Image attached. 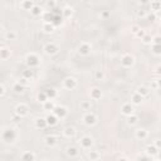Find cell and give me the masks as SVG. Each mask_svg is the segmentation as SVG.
<instances>
[{
    "mask_svg": "<svg viewBox=\"0 0 161 161\" xmlns=\"http://www.w3.org/2000/svg\"><path fill=\"white\" fill-rule=\"evenodd\" d=\"M2 140L6 144L14 142L16 140V131L14 128H6V130H4L2 134Z\"/></svg>",
    "mask_w": 161,
    "mask_h": 161,
    "instance_id": "cell-1",
    "label": "cell"
},
{
    "mask_svg": "<svg viewBox=\"0 0 161 161\" xmlns=\"http://www.w3.org/2000/svg\"><path fill=\"white\" fill-rule=\"evenodd\" d=\"M25 63L29 68H35V67H39L40 58L35 54V53H28L27 57H25Z\"/></svg>",
    "mask_w": 161,
    "mask_h": 161,
    "instance_id": "cell-2",
    "label": "cell"
},
{
    "mask_svg": "<svg viewBox=\"0 0 161 161\" xmlns=\"http://www.w3.org/2000/svg\"><path fill=\"white\" fill-rule=\"evenodd\" d=\"M77 86H78V82H77L76 78H73V77H67V78L63 79V87L66 88L67 91H73V90H76Z\"/></svg>",
    "mask_w": 161,
    "mask_h": 161,
    "instance_id": "cell-3",
    "label": "cell"
},
{
    "mask_svg": "<svg viewBox=\"0 0 161 161\" xmlns=\"http://www.w3.org/2000/svg\"><path fill=\"white\" fill-rule=\"evenodd\" d=\"M43 50H44V53L47 56H56L59 52V48L57 44H54V43H47L44 46V48H43Z\"/></svg>",
    "mask_w": 161,
    "mask_h": 161,
    "instance_id": "cell-4",
    "label": "cell"
},
{
    "mask_svg": "<svg viewBox=\"0 0 161 161\" xmlns=\"http://www.w3.org/2000/svg\"><path fill=\"white\" fill-rule=\"evenodd\" d=\"M15 115L16 116H19L20 117V119H21V117H25L27 115H28V106L25 104V103H18L16 106H15Z\"/></svg>",
    "mask_w": 161,
    "mask_h": 161,
    "instance_id": "cell-5",
    "label": "cell"
},
{
    "mask_svg": "<svg viewBox=\"0 0 161 161\" xmlns=\"http://www.w3.org/2000/svg\"><path fill=\"white\" fill-rule=\"evenodd\" d=\"M83 122L87 126H93L97 122V116H96L93 112H87L83 116Z\"/></svg>",
    "mask_w": 161,
    "mask_h": 161,
    "instance_id": "cell-6",
    "label": "cell"
},
{
    "mask_svg": "<svg viewBox=\"0 0 161 161\" xmlns=\"http://www.w3.org/2000/svg\"><path fill=\"white\" fill-rule=\"evenodd\" d=\"M53 113H54L58 119H66L68 115V110H67V107H64V106H56L54 110H53Z\"/></svg>",
    "mask_w": 161,
    "mask_h": 161,
    "instance_id": "cell-7",
    "label": "cell"
},
{
    "mask_svg": "<svg viewBox=\"0 0 161 161\" xmlns=\"http://www.w3.org/2000/svg\"><path fill=\"white\" fill-rule=\"evenodd\" d=\"M79 145H81L82 148L88 150L93 145V138L91 136H83V137H81V140H79Z\"/></svg>",
    "mask_w": 161,
    "mask_h": 161,
    "instance_id": "cell-8",
    "label": "cell"
},
{
    "mask_svg": "<svg viewBox=\"0 0 161 161\" xmlns=\"http://www.w3.org/2000/svg\"><path fill=\"white\" fill-rule=\"evenodd\" d=\"M102 96H103V93H102L101 88H98V87L91 88V91H90V97H91L92 101H100L102 98Z\"/></svg>",
    "mask_w": 161,
    "mask_h": 161,
    "instance_id": "cell-9",
    "label": "cell"
},
{
    "mask_svg": "<svg viewBox=\"0 0 161 161\" xmlns=\"http://www.w3.org/2000/svg\"><path fill=\"white\" fill-rule=\"evenodd\" d=\"M134 63H135V58H134V56H131V54H125V56L121 58V64H122L123 67H126V68L132 67Z\"/></svg>",
    "mask_w": 161,
    "mask_h": 161,
    "instance_id": "cell-10",
    "label": "cell"
},
{
    "mask_svg": "<svg viewBox=\"0 0 161 161\" xmlns=\"http://www.w3.org/2000/svg\"><path fill=\"white\" fill-rule=\"evenodd\" d=\"M92 50V46L88 44V43H82V44L78 47V53L81 56H88Z\"/></svg>",
    "mask_w": 161,
    "mask_h": 161,
    "instance_id": "cell-11",
    "label": "cell"
},
{
    "mask_svg": "<svg viewBox=\"0 0 161 161\" xmlns=\"http://www.w3.org/2000/svg\"><path fill=\"white\" fill-rule=\"evenodd\" d=\"M134 106L131 104V103H125V104H122V107H121V112L125 115V116H130L131 113H134Z\"/></svg>",
    "mask_w": 161,
    "mask_h": 161,
    "instance_id": "cell-12",
    "label": "cell"
},
{
    "mask_svg": "<svg viewBox=\"0 0 161 161\" xmlns=\"http://www.w3.org/2000/svg\"><path fill=\"white\" fill-rule=\"evenodd\" d=\"M57 141H58V138H57V136H54V135H48V136L44 138L46 145L49 146V147L56 146V145H57Z\"/></svg>",
    "mask_w": 161,
    "mask_h": 161,
    "instance_id": "cell-13",
    "label": "cell"
},
{
    "mask_svg": "<svg viewBox=\"0 0 161 161\" xmlns=\"http://www.w3.org/2000/svg\"><path fill=\"white\" fill-rule=\"evenodd\" d=\"M44 92H46V94H47L48 100H54L57 96H58V91H57L54 87H48V88L44 90Z\"/></svg>",
    "mask_w": 161,
    "mask_h": 161,
    "instance_id": "cell-14",
    "label": "cell"
},
{
    "mask_svg": "<svg viewBox=\"0 0 161 161\" xmlns=\"http://www.w3.org/2000/svg\"><path fill=\"white\" fill-rule=\"evenodd\" d=\"M76 134H77L76 128H74V127H72V126H68V127H66V128H64V131H63V135L66 136L67 138H73L74 136H76Z\"/></svg>",
    "mask_w": 161,
    "mask_h": 161,
    "instance_id": "cell-15",
    "label": "cell"
},
{
    "mask_svg": "<svg viewBox=\"0 0 161 161\" xmlns=\"http://www.w3.org/2000/svg\"><path fill=\"white\" fill-rule=\"evenodd\" d=\"M34 126H35V128H38V130H44V128L48 126L47 125V120L43 119V117H39V119H37L34 121Z\"/></svg>",
    "mask_w": 161,
    "mask_h": 161,
    "instance_id": "cell-16",
    "label": "cell"
},
{
    "mask_svg": "<svg viewBox=\"0 0 161 161\" xmlns=\"http://www.w3.org/2000/svg\"><path fill=\"white\" fill-rule=\"evenodd\" d=\"M146 154H147V156L148 157H154V156H156L157 154H159V148L155 146V145H148L147 147H146Z\"/></svg>",
    "mask_w": 161,
    "mask_h": 161,
    "instance_id": "cell-17",
    "label": "cell"
},
{
    "mask_svg": "<svg viewBox=\"0 0 161 161\" xmlns=\"http://www.w3.org/2000/svg\"><path fill=\"white\" fill-rule=\"evenodd\" d=\"M10 56H12V50H10L9 48H6V47L0 48V59H2V60L9 59Z\"/></svg>",
    "mask_w": 161,
    "mask_h": 161,
    "instance_id": "cell-18",
    "label": "cell"
},
{
    "mask_svg": "<svg viewBox=\"0 0 161 161\" xmlns=\"http://www.w3.org/2000/svg\"><path fill=\"white\" fill-rule=\"evenodd\" d=\"M135 136L137 140H146L147 136H148V132L145 130V128H138V130H136L135 132Z\"/></svg>",
    "mask_w": 161,
    "mask_h": 161,
    "instance_id": "cell-19",
    "label": "cell"
},
{
    "mask_svg": "<svg viewBox=\"0 0 161 161\" xmlns=\"http://www.w3.org/2000/svg\"><path fill=\"white\" fill-rule=\"evenodd\" d=\"M34 6V2L33 0H23V2L20 3V8L23 10H28V12H30V9Z\"/></svg>",
    "mask_w": 161,
    "mask_h": 161,
    "instance_id": "cell-20",
    "label": "cell"
},
{
    "mask_svg": "<svg viewBox=\"0 0 161 161\" xmlns=\"http://www.w3.org/2000/svg\"><path fill=\"white\" fill-rule=\"evenodd\" d=\"M150 10L151 13H157L161 10V3L159 0H154V2H150Z\"/></svg>",
    "mask_w": 161,
    "mask_h": 161,
    "instance_id": "cell-21",
    "label": "cell"
},
{
    "mask_svg": "<svg viewBox=\"0 0 161 161\" xmlns=\"http://www.w3.org/2000/svg\"><path fill=\"white\" fill-rule=\"evenodd\" d=\"M142 101H144V97H142L141 94H138L137 92H135V93L131 96V102H132V104L138 106V104L142 103Z\"/></svg>",
    "mask_w": 161,
    "mask_h": 161,
    "instance_id": "cell-22",
    "label": "cell"
},
{
    "mask_svg": "<svg viewBox=\"0 0 161 161\" xmlns=\"http://www.w3.org/2000/svg\"><path fill=\"white\" fill-rule=\"evenodd\" d=\"M62 16L64 19H71L73 16V9L71 6H66L62 9Z\"/></svg>",
    "mask_w": 161,
    "mask_h": 161,
    "instance_id": "cell-23",
    "label": "cell"
},
{
    "mask_svg": "<svg viewBox=\"0 0 161 161\" xmlns=\"http://www.w3.org/2000/svg\"><path fill=\"white\" fill-rule=\"evenodd\" d=\"M54 101L53 100H47L46 102H43V108H44V111H53L54 110Z\"/></svg>",
    "mask_w": 161,
    "mask_h": 161,
    "instance_id": "cell-24",
    "label": "cell"
},
{
    "mask_svg": "<svg viewBox=\"0 0 161 161\" xmlns=\"http://www.w3.org/2000/svg\"><path fill=\"white\" fill-rule=\"evenodd\" d=\"M46 120H47V125H48V126H56V125L58 123V120H59V119H58V117H57L54 113H53V115H49Z\"/></svg>",
    "mask_w": 161,
    "mask_h": 161,
    "instance_id": "cell-25",
    "label": "cell"
},
{
    "mask_svg": "<svg viewBox=\"0 0 161 161\" xmlns=\"http://www.w3.org/2000/svg\"><path fill=\"white\" fill-rule=\"evenodd\" d=\"M66 154L69 157H76L78 155V150H77V147H74V146H68L66 148Z\"/></svg>",
    "mask_w": 161,
    "mask_h": 161,
    "instance_id": "cell-26",
    "label": "cell"
},
{
    "mask_svg": "<svg viewBox=\"0 0 161 161\" xmlns=\"http://www.w3.org/2000/svg\"><path fill=\"white\" fill-rule=\"evenodd\" d=\"M54 30H56V27L53 25L52 23H44V24H43V31H44V33L52 34Z\"/></svg>",
    "mask_w": 161,
    "mask_h": 161,
    "instance_id": "cell-27",
    "label": "cell"
},
{
    "mask_svg": "<svg viewBox=\"0 0 161 161\" xmlns=\"http://www.w3.org/2000/svg\"><path fill=\"white\" fill-rule=\"evenodd\" d=\"M138 122V116H136L135 113H131L130 116H127V125L128 126H134Z\"/></svg>",
    "mask_w": 161,
    "mask_h": 161,
    "instance_id": "cell-28",
    "label": "cell"
},
{
    "mask_svg": "<svg viewBox=\"0 0 161 161\" xmlns=\"http://www.w3.org/2000/svg\"><path fill=\"white\" fill-rule=\"evenodd\" d=\"M42 13H43V9H42L39 5H35V4H34V6L30 9V14L33 15V16H40Z\"/></svg>",
    "mask_w": 161,
    "mask_h": 161,
    "instance_id": "cell-29",
    "label": "cell"
},
{
    "mask_svg": "<svg viewBox=\"0 0 161 161\" xmlns=\"http://www.w3.org/2000/svg\"><path fill=\"white\" fill-rule=\"evenodd\" d=\"M40 16L43 18V20H44V23H52L53 14H52V12H49V10H47V12H43Z\"/></svg>",
    "mask_w": 161,
    "mask_h": 161,
    "instance_id": "cell-30",
    "label": "cell"
},
{
    "mask_svg": "<svg viewBox=\"0 0 161 161\" xmlns=\"http://www.w3.org/2000/svg\"><path fill=\"white\" fill-rule=\"evenodd\" d=\"M21 77H24V78H27V79H33V77H34V71H31V68H28V69H25V71H23V73H21Z\"/></svg>",
    "mask_w": 161,
    "mask_h": 161,
    "instance_id": "cell-31",
    "label": "cell"
},
{
    "mask_svg": "<svg viewBox=\"0 0 161 161\" xmlns=\"http://www.w3.org/2000/svg\"><path fill=\"white\" fill-rule=\"evenodd\" d=\"M21 159H23L24 161H34V160L37 159V156H35V154L28 151V152H24V154H23Z\"/></svg>",
    "mask_w": 161,
    "mask_h": 161,
    "instance_id": "cell-32",
    "label": "cell"
},
{
    "mask_svg": "<svg viewBox=\"0 0 161 161\" xmlns=\"http://www.w3.org/2000/svg\"><path fill=\"white\" fill-rule=\"evenodd\" d=\"M24 90H25V87H24V86H21L19 82H16V83H14V84H13V91H14L15 93H18V94L23 93V92H24Z\"/></svg>",
    "mask_w": 161,
    "mask_h": 161,
    "instance_id": "cell-33",
    "label": "cell"
},
{
    "mask_svg": "<svg viewBox=\"0 0 161 161\" xmlns=\"http://www.w3.org/2000/svg\"><path fill=\"white\" fill-rule=\"evenodd\" d=\"M138 94H141L142 97L145 98L146 96H148V93H150V91H148V88L147 87H144V86H141V87H138L137 88V91H136Z\"/></svg>",
    "mask_w": 161,
    "mask_h": 161,
    "instance_id": "cell-34",
    "label": "cell"
},
{
    "mask_svg": "<svg viewBox=\"0 0 161 161\" xmlns=\"http://www.w3.org/2000/svg\"><path fill=\"white\" fill-rule=\"evenodd\" d=\"M87 157H88L91 161H94V160H98V159L101 157V155H100L98 151H90V152L87 154Z\"/></svg>",
    "mask_w": 161,
    "mask_h": 161,
    "instance_id": "cell-35",
    "label": "cell"
},
{
    "mask_svg": "<svg viewBox=\"0 0 161 161\" xmlns=\"http://www.w3.org/2000/svg\"><path fill=\"white\" fill-rule=\"evenodd\" d=\"M150 46H151V50L155 56L161 54V44H150Z\"/></svg>",
    "mask_w": 161,
    "mask_h": 161,
    "instance_id": "cell-36",
    "label": "cell"
},
{
    "mask_svg": "<svg viewBox=\"0 0 161 161\" xmlns=\"http://www.w3.org/2000/svg\"><path fill=\"white\" fill-rule=\"evenodd\" d=\"M104 72L103 71H96V73H94V78H96V81H103L104 79Z\"/></svg>",
    "mask_w": 161,
    "mask_h": 161,
    "instance_id": "cell-37",
    "label": "cell"
},
{
    "mask_svg": "<svg viewBox=\"0 0 161 161\" xmlns=\"http://www.w3.org/2000/svg\"><path fill=\"white\" fill-rule=\"evenodd\" d=\"M37 100L40 102V103H43V102H46L47 100H48V97H47V94H46V92L43 91V92H39L38 93V96H37Z\"/></svg>",
    "mask_w": 161,
    "mask_h": 161,
    "instance_id": "cell-38",
    "label": "cell"
},
{
    "mask_svg": "<svg viewBox=\"0 0 161 161\" xmlns=\"http://www.w3.org/2000/svg\"><path fill=\"white\" fill-rule=\"evenodd\" d=\"M141 40H142L144 44H151V43H152V37L150 35V34H145V35L141 38Z\"/></svg>",
    "mask_w": 161,
    "mask_h": 161,
    "instance_id": "cell-39",
    "label": "cell"
},
{
    "mask_svg": "<svg viewBox=\"0 0 161 161\" xmlns=\"http://www.w3.org/2000/svg\"><path fill=\"white\" fill-rule=\"evenodd\" d=\"M6 39L8 40H15L16 39V33H15V31H8V33H6Z\"/></svg>",
    "mask_w": 161,
    "mask_h": 161,
    "instance_id": "cell-40",
    "label": "cell"
},
{
    "mask_svg": "<svg viewBox=\"0 0 161 161\" xmlns=\"http://www.w3.org/2000/svg\"><path fill=\"white\" fill-rule=\"evenodd\" d=\"M145 34H146V31H145L144 29H141V28H140V29H138V30L136 31V33H135V37H136V38H138V39H141Z\"/></svg>",
    "mask_w": 161,
    "mask_h": 161,
    "instance_id": "cell-41",
    "label": "cell"
},
{
    "mask_svg": "<svg viewBox=\"0 0 161 161\" xmlns=\"http://www.w3.org/2000/svg\"><path fill=\"white\" fill-rule=\"evenodd\" d=\"M47 5H48V8H50V9H54V8L57 6V0H48V2H47Z\"/></svg>",
    "mask_w": 161,
    "mask_h": 161,
    "instance_id": "cell-42",
    "label": "cell"
},
{
    "mask_svg": "<svg viewBox=\"0 0 161 161\" xmlns=\"http://www.w3.org/2000/svg\"><path fill=\"white\" fill-rule=\"evenodd\" d=\"M81 107L84 110V111H88L90 108H91V102H88V101H86V102H83L82 104H81Z\"/></svg>",
    "mask_w": 161,
    "mask_h": 161,
    "instance_id": "cell-43",
    "label": "cell"
},
{
    "mask_svg": "<svg viewBox=\"0 0 161 161\" xmlns=\"http://www.w3.org/2000/svg\"><path fill=\"white\" fill-rule=\"evenodd\" d=\"M18 82H19L21 86H24V87H27V86L29 84V79H27V78H24V77H21V78H20Z\"/></svg>",
    "mask_w": 161,
    "mask_h": 161,
    "instance_id": "cell-44",
    "label": "cell"
},
{
    "mask_svg": "<svg viewBox=\"0 0 161 161\" xmlns=\"http://www.w3.org/2000/svg\"><path fill=\"white\" fill-rule=\"evenodd\" d=\"M110 16H111V13L108 12V10H103V12L101 13V18H103V19H107Z\"/></svg>",
    "mask_w": 161,
    "mask_h": 161,
    "instance_id": "cell-45",
    "label": "cell"
},
{
    "mask_svg": "<svg viewBox=\"0 0 161 161\" xmlns=\"http://www.w3.org/2000/svg\"><path fill=\"white\" fill-rule=\"evenodd\" d=\"M151 44H161V38L160 35H156L155 38H152V43Z\"/></svg>",
    "mask_w": 161,
    "mask_h": 161,
    "instance_id": "cell-46",
    "label": "cell"
},
{
    "mask_svg": "<svg viewBox=\"0 0 161 161\" xmlns=\"http://www.w3.org/2000/svg\"><path fill=\"white\" fill-rule=\"evenodd\" d=\"M146 18H147L148 20H151V21H155V20H156V14H155V13L147 14V15H146Z\"/></svg>",
    "mask_w": 161,
    "mask_h": 161,
    "instance_id": "cell-47",
    "label": "cell"
},
{
    "mask_svg": "<svg viewBox=\"0 0 161 161\" xmlns=\"http://www.w3.org/2000/svg\"><path fill=\"white\" fill-rule=\"evenodd\" d=\"M147 13L145 12V10H138L137 12V16H140V18H146Z\"/></svg>",
    "mask_w": 161,
    "mask_h": 161,
    "instance_id": "cell-48",
    "label": "cell"
},
{
    "mask_svg": "<svg viewBox=\"0 0 161 161\" xmlns=\"http://www.w3.org/2000/svg\"><path fill=\"white\" fill-rule=\"evenodd\" d=\"M151 88L152 90H159V79H156L151 83Z\"/></svg>",
    "mask_w": 161,
    "mask_h": 161,
    "instance_id": "cell-49",
    "label": "cell"
},
{
    "mask_svg": "<svg viewBox=\"0 0 161 161\" xmlns=\"http://www.w3.org/2000/svg\"><path fill=\"white\" fill-rule=\"evenodd\" d=\"M4 94H5V87L3 84H0V97H3Z\"/></svg>",
    "mask_w": 161,
    "mask_h": 161,
    "instance_id": "cell-50",
    "label": "cell"
},
{
    "mask_svg": "<svg viewBox=\"0 0 161 161\" xmlns=\"http://www.w3.org/2000/svg\"><path fill=\"white\" fill-rule=\"evenodd\" d=\"M138 29H140V27H138V25H132V27H131V31H132L134 34L136 33V31H137Z\"/></svg>",
    "mask_w": 161,
    "mask_h": 161,
    "instance_id": "cell-51",
    "label": "cell"
},
{
    "mask_svg": "<svg viewBox=\"0 0 161 161\" xmlns=\"http://www.w3.org/2000/svg\"><path fill=\"white\" fill-rule=\"evenodd\" d=\"M154 145H155V146H156V147H157L159 150H160V147H161V141H160V140H156Z\"/></svg>",
    "mask_w": 161,
    "mask_h": 161,
    "instance_id": "cell-52",
    "label": "cell"
},
{
    "mask_svg": "<svg viewBox=\"0 0 161 161\" xmlns=\"http://www.w3.org/2000/svg\"><path fill=\"white\" fill-rule=\"evenodd\" d=\"M140 2H141V4L146 5V4H150V2H151V0H140Z\"/></svg>",
    "mask_w": 161,
    "mask_h": 161,
    "instance_id": "cell-53",
    "label": "cell"
},
{
    "mask_svg": "<svg viewBox=\"0 0 161 161\" xmlns=\"http://www.w3.org/2000/svg\"><path fill=\"white\" fill-rule=\"evenodd\" d=\"M155 73L157 74V76H160V66H157V67H156V69H155Z\"/></svg>",
    "mask_w": 161,
    "mask_h": 161,
    "instance_id": "cell-54",
    "label": "cell"
},
{
    "mask_svg": "<svg viewBox=\"0 0 161 161\" xmlns=\"http://www.w3.org/2000/svg\"><path fill=\"white\" fill-rule=\"evenodd\" d=\"M2 31H3V25L0 24V33H2Z\"/></svg>",
    "mask_w": 161,
    "mask_h": 161,
    "instance_id": "cell-55",
    "label": "cell"
}]
</instances>
